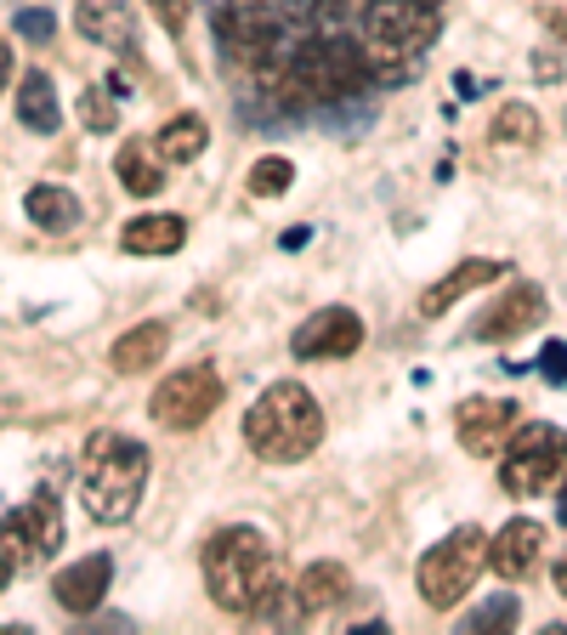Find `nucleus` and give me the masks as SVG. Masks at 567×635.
Segmentation results:
<instances>
[{
    "label": "nucleus",
    "instance_id": "c756f323",
    "mask_svg": "<svg viewBox=\"0 0 567 635\" xmlns=\"http://www.w3.org/2000/svg\"><path fill=\"white\" fill-rule=\"evenodd\" d=\"M148 7H154V18L165 23V35L182 41V29H188V7H182V0H148Z\"/></svg>",
    "mask_w": 567,
    "mask_h": 635
},
{
    "label": "nucleus",
    "instance_id": "4be33fe9",
    "mask_svg": "<svg viewBox=\"0 0 567 635\" xmlns=\"http://www.w3.org/2000/svg\"><path fill=\"white\" fill-rule=\"evenodd\" d=\"M29 222H35L41 233H69L75 222H80V199L69 193V188H52V182H41V188H29Z\"/></svg>",
    "mask_w": 567,
    "mask_h": 635
},
{
    "label": "nucleus",
    "instance_id": "bb28decb",
    "mask_svg": "<svg viewBox=\"0 0 567 635\" xmlns=\"http://www.w3.org/2000/svg\"><path fill=\"white\" fill-rule=\"evenodd\" d=\"M290 177H295L290 159H256L250 165V193L256 199H279V193H290Z\"/></svg>",
    "mask_w": 567,
    "mask_h": 635
},
{
    "label": "nucleus",
    "instance_id": "5701e85b",
    "mask_svg": "<svg viewBox=\"0 0 567 635\" xmlns=\"http://www.w3.org/2000/svg\"><path fill=\"white\" fill-rule=\"evenodd\" d=\"M114 171H120V188L137 193V199H154V193L165 188V171L154 165V154H148L143 143H125L120 159H114Z\"/></svg>",
    "mask_w": 567,
    "mask_h": 635
},
{
    "label": "nucleus",
    "instance_id": "f704fd0d",
    "mask_svg": "<svg viewBox=\"0 0 567 635\" xmlns=\"http://www.w3.org/2000/svg\"><path fill=\"white\" fill-rule=\"evenodd\" d=\"M556 590H562V596H567V551H562V556H556Z\"/></svg>",
    "mask_w": 567,
    "mask_h": 635
},
{
    "label": "nucleus",
    "instance_id": "f257e3e1",
    "mask_svg": "<svg viewBox=\"0 0 567 635\" xmlns=\"http://www.w3.org/2000/svg\"><path fill=\"white\" fill-rule=\"evenodd\" d=\"M205 585L222 613L239 619H279L290 624V601H284V567L267 545L261 528H222L205 545Z\"/></svg>",
    "mask_w": 567,
    "mask_h": 635
},
{
    "label": "nucleus",
    "instance_id": "1a4fd4ad",
    "mask_svg": "<svg viewBox=\"0 0 567 635\" xmlns=\"http://www.w3.org/2000/svg\"><path fill=\"white\" fill-rule=\"evenodd\" d=\"M0 551L12 556V567L52 562L63 551V511H57V499L41 494V499H29V506H18L7 522H0Z\"/></svg>",
    "mask_w": 567,
    "mask_h": 635
},
{
    "label": "nucleus",
    "instance_id": "9d476101",
    "mask_svg": "<svg viewBox=\"0 0 567 635\" xmlns=\"http://www.w3.org/2000/svg\"><path fill=\"white\" fill-rule=\"evenodd\" d=\"M358 347H363V318L352 307H324L290 336V352L302 363H336V358H352Z\"/></svg>",
    "mask_w": 567,
    "mask_h": 635
},
{
    "label": "nucleus",
    "instance_id": "412c9836",
    "mask_svg": "<svg viewBox=\"0 0 567 635\" xmlns=\"http://www.w3.org/2000/svg\"><path fill=\"white\" fill-rule=\"evenodd\" d=\"M205 143H211V131H205L199 114H171L159 125V137H154L159 159H171V165H193L199 154H205Z\"/></svg>",
    "mask_w": 567,
    "mask_h": 635
},
{
    "label": "nucleus",
    "instance_id": "cd10ccee",
    "mask_svg": "<svg viewBox=\"0 0 567 635\" xmlns=\"http://www.w3.org/2000/svg\"><path fill=\"white\" fill-rule=\"evenodd\" d=\"M12 29H18L29 46H46V41L57 35V18H52V7H23V12L12 18Z\"/></svg>",
    "mask_w": 567,
    "mask_h": 635
},
{
    "label": "nucleus",
    "instance_id": "423d86ee",
    "mask_svg": "<svg viewBox=\"0 0 567 635\" xmlns=\"http://www.w3.org/2000/svg\"><path fill=\"white\" fill-rule=\"evenodd\" d=\"M483 562H488V533L483 528H454L443 545H431L420 556V567H415L426 608L449 613L454 601H465L472 585H477V574H483Z\"/></svg>",
    "mask_w": 567,
    "mask_h": 635
},
{
    "label": "nucleus",
    "instance_id": "f3484780",
    "mask_svg": "<svg viewBox=\"0 0 567 635\" xmlns=\"http://www.w3.org/2000/svg\"><path fill=\"white\" fill-rule=\"evenodd\" d=\"M499 273H506V261H488V256H472V261H460L454 273H443L438 284H431L426 295H420V318H443L454 301H465L472 290H483V284H494Z\"/></svg>",
    "mask_w": 567,
    "mask_h": 635
},
{
    "label": "nucleus",
    "instance_id": "4c0bfd02",
    "mask_svg": "<svg viewBox=\"0 0 567 635\" xmlns=\"http://www.w3.org/2000/svg\"><path fill=\"white\" fill-rule=\"evenodd\" d=\"M426 7H443V0H426Z\"/></svg>",
    "mask_w": 567,
    "mask_h": 635
},
{
    "label": "nucleus",
    "instance_id": "473e14b6",
    "mask_svg": "<svg viewBox=\"0 0 567 635\" xmlns=\"http://www.w3.org/2000/svg\"><path fill=\"white\" fill-rule=\"evenodd\" d=\"M545 29H551L556 41H567V12H545Z\"/></svg>",
    "mask_w": 567,
    "mask_h": 635
},
{
    "label": "nucleus",
    "instance_id": "dca6fc26",
    "mask_svg": "<svg viewBox=\"0 0 567 635\" xmlns=\"http://www.w3.org/2000/svg\"><path fill=\"white\" fill-rule=\"evenodd\" d=\"M540 551H545V528L540 522H506L499 528V540L488 545V562L499 579H528L533 567H540Z\"/></svg>",
    "mask_w": 567,
    "mask_h": 635
},
{
    "label": "nucleus",
    "instance_id": "72a5a7b5",
    "mask_svg": "<svg viewBox=\"0 0 567 635\" xmlns=\"http://www.w3.org/2000/svg\"><path fill=\"white\" fill-rule=\"evenodd\" d=\"M7 80H12V46L0 41V86H7Z\"/></svg>",
    "mask_w": 567,
    "mask_h": 635
},
{
    "label": "nucleus",
    "instance_id": "b1692460",
    "mask_svg": "<svg viewBox=\"0 0 567 635\" xmlns=\"http://www.w3.org/2000/svg\"><path fill=\"white\" fill-rule=\"evenodd\" d=\"M494 143L499 148H533L540 143V114H533L528 103H506L494 114Z\"/></svg>",
    "mask_w": 567,
    "mask_h": 635
},
{
    "label": "nucleus",
    "instance_id": "aec40b11",
    "mask_svg": "<svg viewBox=\"0 0 567 635\" xmlns=\"http://www.w3.org/2000/svg\"><path fill=\"white\" fill-rule=\"evenodd\" d=\"M165 347H171V329L165 324H137V329H125V336L114 341V370L120 375H143V370H154V363L165 358Z\"/></svg>",
    "mask_w": 567,
    "mask_h": 635
},
{
    "label": "nucleus",
    "instance_id": "58836bf2",
    "mask_svg": "<svg viewBox=\"0 0 567 635\" xmlns=\"http://www.w3.org/2000/svg\"><path fill=\"white\" fill-rule=\"evenodd\" d=\"M336 7H341V0H336Z\"/></svg>",
    "mask_w": 567,
    "mask_h": 635
},
{
    "label": "nucleus",
    "instance_id": "f03ea898",
    "mask_svg": "<svg viewBox=\"0 0 567 635\" xmlns=\"http://www.w3.org/2000/svg\"><path fill=\"white\" fill-rule=\"evenodd\" d=\"M148 488V449L120 431H97L80 460V506L91 522H131Z\"/></svg>",
    "mask_w": 567,
    "mask_h": 635
},
{
    "label": "nucleus",
    "instance_id": "e433bc0d",
    "mask_svg": "<svg viewBox=\"0 0 567 635\" xmlns=\"http://www.w3.org/2000/svg\"><path fill=\"white\" fill-rule=\"evenodd\" d=\"M556 522L567 528V483H562V499H556Z\"/></svg>",
    "mask_w": 567,
    "mask_h": 635
},
{
    "label": "nucleus",
    "instance_id": "c9c22d12",
    "mask_svg": "<svg viewBox=\"0 0 567 635\" xmlns=\"http://www.w3.org/2000/svg\"><path fill=\"white\" fill-rule=\"evenodd\" d=\"M7 579H12V556L0 551V590H7Z\"/></svg>",
    "mask_w": 567,
    "mask_h": 635
},
{
    "label": "nucleus",
    "instance_id": "6e6552de",
    "mask_svg": "<svg viewBox=\"0 0 567 635\" xmlns=\"http://www.w3.org/2000/svg\"><path fill=\"white\" fill-rule=\"evenodd\" d=\"M222 404V375H216V363H188V370L177 375H165L148 397V415L154 426L165 431H193V426H205Z\"/></svg>",
    "mask_w": 567,
    "mask_h": 635
},
{
    "label": "nucleus",
    "instance_id": "7c9ffc66",
    "mask_svg": "<svg viewBox=\"0 0 567 635\" xmlns=\"http://www.w3.org/2000/svg\"><path fill=\"white\" fill-rule=\"evenodd\" d=\"M533 80H545V86H556V80H562V57L540 46V52H533Z\"/></svg>",
    "mask_w": 567,
    "mask_h": 635
},
{
    "label": "nucleus",
    "instance_id": "0eeeda50",
    "mask_svg": "<svg viewBox=\"0 0 567 635\" xmlns=\"http://www.w3.org/2000/svg\"><path fill=\"white\" fill-rule=\"evenodd\" d=\"M499 483L517 499H540V494L562 488L567 483V431H556L545 420L522 426L506 443V454H499Z\"/></svg>",
    "mask_w": 567,
    "mask_h": 635
},
{
    "label": "nucleus",
    "instance_id": "393cba45",
    "mask_svg": "<svg viewBox=\"0 0 567 635\" xmlns=\"http://www.w3.org/2000/svg\"><path fill=\"white\" fill-rule=\"evenodd\" d=\"M80 120L91 137H109V131H120V91L103 80V86H86L80 91Z\"/></svg>",
    "mask_w": 567,
    "mask_h": 635
},
{
    "label": "nucleus",
    "instance_id": "7ed1b4c3",
    "mask_svg": "<svg viewBox=\"0 0 567 635\" xmlns=\"http://www.w3.org/2000/svg\"><path fill=\"white\" fill-rule=\"evenodd\" d=\"M443 29V7L426 0H363V52L381 86H404Z\"/></svg>",
    "mask_w": 567,
    "mask_h": 635
},
{
    "label": "nucleus",
    "instance_id": "a211bd4d",
    "mask_svg": "<svg viewBox=\"0 0 567 635\" xmlns=\"http://www.w3.org/2000/svg\"><path fill=\"white\" fill-rule=\"evenodd\" d=\"M188 245V222L182 216H137L125 233H120V250H131V256H171V250H182Z\"/></svg>",
    "mask_w": 567,
    "mask_h": 635
},
{
    "label": "nucleus",
    "instance_id": "a878e982",
    "mask_svg": "<svg viewBox=\"0 0 567 635\" xmlns=\"http://www.w3.org/2000/svg\"><path fill=\"white\" fill-rule=\"evenodd\" d=\"M517 613H522V608H517V596H511V590H499V596H488V601H483L477 613H465V624H460V630H465V635L511 630V624H517Z\"/></svg>",
    "mask_w": 567,
    "mask_h": 635
},
{
    "label": "nucleus",
    "instance_id": "6ab92c4d",
    "mask_svg": "<svg viewBox=\"0 0 567 635\" xmlns=\"http://www.w3.org/2000/svg\"><path fill=\"white\" fill-rule=\"evenodd\" d=\"M18 120L29 131H41V137H52V131L63 125V103H57V86L46 69H29L23 86H18Z\"/></svg>",
    "mask_w": 567,
    "mask_h": 635
},
{
    "label": "nucleus",
    "instance_id": "f8f14e48",
    "mask_svg": "<svg viewBox=\"0 0 567 635\" xmlns=\"http://www.w3.org/2000/svg\"><path fill=\"white\" fill-rule=\"evenodd\" d=\"M352 596V579L341 562H313L302 579L290 585V624H313L324 613H336L341 601Z\"/></svg>",
    "mask_w": 567,
    "mask_h": 635
},
{
    "label": "nucleus",
    "instance_id": "ddd939ff",
    "mask_svg": "<svg viewBox=\"0 0 567 635\" xmlns=\"http://www.w3.org/2000/svg\"><path fill=\"white\" fill-rule=\"evenodd\" d=\"M540 318H545V290H540V284H511V290L488 307V318L477 324V341H517V336H528Z\"/></svg>",
    "mask_w": 567,
    "mask_h": 635
},
{
    "label": "nucleus",
    "instance_id": "2eb2a0df",
    "mask_svg": "<svg viewBox=\"0 0 567 635\" xmlns=\"http://www.w3.org/2000/svg\"><path fill=\"white\" fill-rule=\"evenodd\" d=\"M109 579H114V562L97 551V556H80L75 567H63L52 579V596L63 613H97V601L109 596Z\"/></svg>",
    "mask_w": 567,
    "mask_h": 635
},
{
    "label": "nucleus",
    "instance_id": "c85d7f7f",
    "mask_svg": "<svg viewBox=\"0 0 567 635\" xmlns=\"http://www.w3.org/2000/svg\"><path fill=\"white\" fill-rule=\"evenodd\" d=\"M540 375H545L551 386H567V341H545V352H540Z\"/></svg>",
    "mask_w": 567,
    "mask_h": 635
},
{
    "label": "nucleus",
    "instance_id": "20e7f679",
    "mask_svg": "<svg viewBox=\"0 0 567 635\" xmlns=\"http://www.w3.org/2000/svg\"><path fill=\"white\" fill-rule=\"evenodd\" d=\"M318 438H324V409L302 381H273L245 415V443L273 465L307 460Z\"/></svg>",
    "mask_w": 567,
    "mask_h": 635
},
{
    "label": "nucleus",
    "instance_id": "39448f33",
    "mask_svg": "<svg viewBox=\"0 0 567 635\" xmlns=\"http://www.w3.org/2000/svg\"><path fill=\"white\" fill-rule=\"evenodd\" d=\"M216 41L222 52L239 63L250 75H267L290 57L284 41H290V12H279L273 0H216Z\"/></svg>",
    "mask_w": 567,
    "mask_h": 635
},
{
    "label": "nucleus",
    "instance_id": "9b49d317",
    "mask_svg": "<svg viewBox=\"0 0 567 635\" xmlns=\"http://www.w3.org/2000/svg\"><path fill=\"white\" fill-rule=\"evenodd\" d=\"M75 29L91 41V46H103L125 63H137L143 69V46H137V12H131V0H80L75 7Z\"/></svg>",
    "mask_w": 567,
    "mask_h": 635
},
{
    "label": "nucleus",
    "instance_id": "4468645a",
    "mask_svg": "<svg viewBox=\"0 0 567 635\" xmlns=\"http://www.w3.org/2000/svg\"><path fill=\"white\" fill-rule=\"evenodd\" d=\"M511 426H517V404H506V397H465L454 415V431L472 454H494Z\"/></svg>",
    "mask_w": 567,
    "mask_h": 635
},
{
    "label": "nucleus",
    "instance_id": "2f4dec72",
    "mask_svg": "<svg viewBox=\"0 0 567 635\" xmlns=\"http://www.w3.org/2000/svg\"><path fill=\"white\" fill-rule=\"evenodd\" d=\"M307 239H313V227H290V233H284V250H302Z\"/></svg>",
    "mask_w": 567,
    "mask_h": 635
}]
</instances>
